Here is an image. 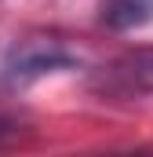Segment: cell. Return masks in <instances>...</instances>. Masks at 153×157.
<instances>
[{"mask_svg": "<svg viewBox=\"0 0 153 157\" xmlns=\"http://www.w3.org/2000/svg\"><path fill=\"white\" fill-rule=\"evenodd\" d=\"M76 59L73 51L55 37H22L15 40L4 59H0V84L4 88H29L37 80L51 77V73H62V70H73Z\"/></svg>", "mask_w": 153, "mask_h": 157, "instance_id": "cell-1", "label": "cell"}, {"mask_svg": "<svg viewBox=\"0 0 153 157\" xmlns=\"http://www.w3.org/2000/svg\"><path fill=\"white\" fill-rule=\"evenodd\" d=\"M91 88L106 99H142L153 95V48H139V51H128L113 62H106Z\"/></svg>", "mask_w": 153, "mask_h": 157, "instance_id": "cell-2", "label": "cell"}, {"mask_svg": "<svg viewBox=\"0 0 153 157\" xmlns=\"http://www.w3.org/2000/svg\"><path fill=\"white\" fill-rule=\"evenodd\" d=\"M99 22L106 29L128 33L153 22V0H102L99 4Z\"/></svg>", "mask_w": 153, "mask_h": 157, "instance_id": "cell-3", "label": "cell"}, {"mask_svg": "<svg viewBox=\"0 0 153 157\" xmlns=\"http://www.w3.org/2000/svg\"><path fill=\"white\" fill-rule=\"evenodd\" d=\"M11 135H15V121H7V117H0V146H4V143H7V139H11Z\"/></svg>", "mask_w": 153, "mask_h": 157, "instance_id": "cell-4", "label": "cell"}]
</instances>
